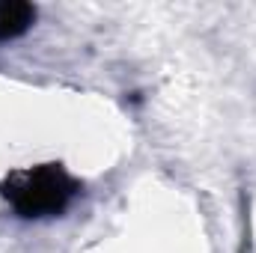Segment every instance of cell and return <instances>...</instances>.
Wrapping results in <instances>:
<instances>
[{
  "instance_id": "obj_1",
  "label": "cell",
  "mask_w": 256,
  "mask_h": 253,
  "mask_svg": "<svg viewBox=\"0 0 256 253\" xmlns=\"http://www.w3.org/2000/svg\"><path fill=\"white\" fill-rule=\"evenodd\" d=\"M74 182L66 176L60 167H36V170H24L15 173L12 179H6L3 194L6 200L24 214V218H42V214H57L68 206V200L74 196Z\"/></svg>"
},
{
  "instance_id": "obj_2",
  "label": "cell",
  "mask_w": 256,
  "mask_h": 253,
  "mask_svg": "<svg viewBox=\"0 0 256 253\" xmlns=\"http://www.w3.org/2000/svg\"><path fill=\"white\" fill-rule=\"evenodd\" d=\"M36 18V9L27 3H3L0 6V39L21 36Z\"/></svg>"
}]
</instances>
